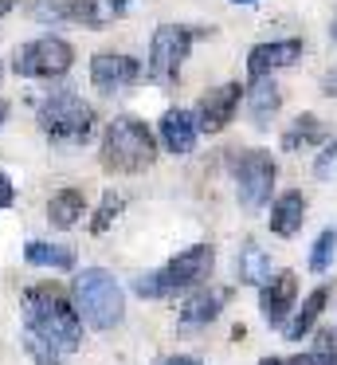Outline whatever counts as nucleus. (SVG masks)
<instances>
[{
	"instance_id": "obj_10",
	"label": "nucleus",
	"mask_w": 337,
	"mask_h": 365,
	"mask_svg": "<svg viewBox=\"0 0 337 365\" xmlns=\"http://www.w3.org/2000/svg\"><path fill=\"white\" fill-rule=\"evenodd\" d=\"M141 79V63L125 51H98L90 59V83L102 91V95H118L130 83Z\"/></svg>"
},
{
	"instance_id": "obj_25",
	"label": "nucleus",
	"mask_w": 337,
	"mask_h": 365,
	"mask_svg": "<svg viewBox=\"0 0 337 365\" xmlns=\"http://www.w3.org/2000/svg\"><path fill=\"white\" fill-rule=\"evenodd\" d=\"M313 177H318V181H329V177H337V142L326 145V150H321V158L313 161Z\"/></svg>"
},
{
	"instance_id": "obj_6",
	"label": "nucleus",
	"mask_w": 337,
	"mask_h": 365,
	"mask_svg": "<svg viewBox=\"0 0 337 365\" xmlns=\"http://www.w3.org/2000/svg\"><path fill=\"white\" fill-rule=\"evenodd\" d=\"M196 32L185 24H161L149 40V63L145 75L157 83V87H172L180 79V67H185L188 51H192Z\"/></svg>"
},
{
	"instance_id": "obj_16",
	"label": "nucleus",
	"mask_w": 337,
	"mask_h": 365,
	"mask_svg": "<svg viewBox=\"0 0 337 365\" xmlns=\"http://www.w3.org/2000/svg\"><path fill=\"white\" fill-rule=\"evenodd\" d=\"M306 220V197L298 189L282 192L279 200L271 205V232L274 236H294Z\"/></svg>"
},
{
	"instance_id": "obj_33",
	"label": "nucleus",
	"mask_w": 337,
	"mask_h": 365,
	"mask_svg": "<svg viewBox=\"0 0 337 365\" xmlns=\"http://www.w3.org/2000/svg\"><path fill=\"white\" fill-rule=\"evenodd\" d=\"M232 4H255V0H232Z\"/></svg>"
},
{
	"instance_id": "obj_3",
	"label": "nucleus",
	"mask_w": 337,
	"mask_h": 365,
	"mask_svg": "<svg viewBox=\"0 0 337 365\" xmlns=\"http://www.w3.org/2000/svg\"><path fill=\"white\" fill-rule=\"evenodd\" d=\"M98 161L106 173H141L157 161V138L153 130L145 126L133 114H122L114 118L106 130H102V150Z\"/></svg>"
},
{
	"instance_id": "obj_32",
	"label": "nucleus",
	"mask_w": 337,
	"mask_h": 365,
	"mask_svg": "<svg viewBox=\"0 0 337 365\" xmlns=\"http://www.w3.org/2000/svg\"><path fill=\"white\" fill-rule=\"evenodd\" d=\"M329 36H333V40H337V20H333V24H329Z\"/></svg>"
},
{
	"instance_id": "obj_1",
	"label": "nucleus",
	"mask_w": 337,
	"mask_h": 365,
	"mask_svg": "<svg viewBox=\"0 0 337 365\" xmlns=\"http://www.w3.org/2000/svg\"><path fill=\"white\" fill-rule=\"evenodd\" d=\"M24 334L47 341L59 354L83 346V318L75 314V302L67 299L59 283H31L24 287Z\"/></svg>"
},
{
	"instance_id": "obj_30",
	"label": "nucleus",
	"mask_w": 337,
	"mask_h": 365,
	"mask_svg": "<svg viewBox=\"0 0 337 365\" xmlns=\"http://www.w3.org/2000/svg\"><path fill=\"white\" fill-rule=\"evenodd\" d=\"M8 110H12V106H8V103H4V98H0V122H4V118H8Z\"/></svg>"
},
{
	"instance_id": "obj_27",
	"label": "nucleus",
	"mask_w": 337,
	"mask_h": 365,
	"mask_svg": "<svg viewBox=\"0 0 337 365\" xmlns=\"http://www.w3.org/2000/svg\"><path fill=\"white\" fill-rule=\"evenodd\" d=\"M321 91H326V95H337V71H329L326 79H321Z\"/></svg>"
},
{
	"instance_id": "obj_28",
	"label": "nucleus",
	"mask_w": 337,
	"mask_h": 365,
	"mask_svg": "<svg viewBox=\"0 0 337 365\" xmlns=\"http://www.w3.org/2000/svg\"><path fill=\"white\" fill-rule=\"evenodd\" d=\"M165 365H200V361H196V357H169Z\"/></svg>"
},
{
	"instance_id": "obj_26",
	"label": "nucleus",
	"mask_w": 337,
	"mask_h": 365,
	"mask_svg": "<svg viewBox=\"0 0 337 365\" xmlns=\"http://www.w3.org/2000/svg\"><path fill=\"white\" fill-rule=\"evenodd\" d=\"M12 205H16V189L8 181V173L0 169V208H12Z\"/></svg>"
},
{
	"instance_id": "obj_9",
	"label": "nucleus",
	"mask_w": 337,
	"mask_h": 365,
	"mask_svg": "<svg viewBox=\"0 0 337 365\" xmlns=\"http://www.w3.org/2000/svg\"><path fill=\"white\" fill-rule=\"evenodd\" d=\"M36 12L51 20H67V24H78V28H90V32H102V28H110L125 12V0H55V4H39Z\"/></svg>"
},
{
	"instance_id": "obj_12",
	"label": "nucleus",
	"mask_w": 337,
	"mask_h": 365,
	"mask_svg": "<svg viewBox=\"0 0 337 365\" xmlns=\"http://www.w3.org/2000/svg\"><path fill=\"white\" fill-rule=\"evenodd\" d=\"M294 299H298V279H294V271H279V275H271L263 287H259V310H263V318H266L271 326H282V322H286Z\"/></svg>"
},
{
	"instance_id": "obj_7",
	"label": "nucleus",
	"mask_w": 337,
	"mask_h": 365,
	"mask_svg": "<svg viewBox=\"0 0 337 365\" xmlns=\"http://www.w3.org/2000/svg\"><path fill=\"white\" fill-rule=\"evenodd\" d=\"M75 63V48L59 36H39L16 48L12 56V71L20 79H63Z\"/></svg>"
},
{
	"instance_id": "obj_13",
	"label": "nucleus",
	"mask_w": 337,
	"mask_h": 365,
	"mask_svg": "<svg viewBox=\"0 0 337 365\" xmlns=\"http://www.w3.org/2000/svg\"><path fill=\"white\" fill-rule=\"evenodd\" d=\"M302 56V40H274V43H255L247 56V75L251 79H266L279 67H290Z\"/></svg>"
},
{
	"instance_id": "obj_4",
	"label": "nucleus",
	"mask_w": 337,
	"mask_h": 365,
	"mask_svg": "<svg viewBox=\"0 0 337 365\" xmlns=\"http://www.w3.org/2000/svg\"><path fill=\"white\" fill-rule=\"evenodd\" d=\"M212 267H216V247L212 244H192L180 255H172L165 267L149 271V275H138L133 279V291H138L141 299H165V294L200 287L204 279L212 275Z\"/></svg>"
},
{
	"instance_id": "obj_24",
	"label": "nucleus",
	"mask_w": 337,
	"mask_h": 365,
	"mask_svg": "<svg viewBox=\"0 0 337 365\" xmlns=\"http://www.w3.org/2000/svg\"><path fill=\"white\" fill-rule=\"evenodd\" d=\"M333 259H337V232L326 228L318 236V244H313V252H310V271H329Z\"/></svg>"
},
{
	"instance_id": "obj_22",
	"label": "nucleus",
	"mask_w": 337,
	"mask_h": 365,
	"mask_svg": "<svg viewBox=\"0 0 337 365\" xmlns=\"http://www.w3.org/2000/svg\"><path fill=\"white\" fill-rule=\"evenodd\" d=\"M318 142H326V126H321L313 114H302V118L282 134V150H302V145H318Z\"/></svg>"
},
{
	"instance_id": "obj_20",
	"label": "nucleus",
	"mask_w": 337,
	"mask_h": 365,
	"mask_svg": "<svg viewBox=\"0 0 337 365\" xmlns=\"http://www.w3.org/2000/svg\"><path fill=\"white\" fill-rule=\"evenodd\" d=\"M235 271H239V283H255V287H263L266 279H271V259H266V252L255 244V240H247V244L239 247Z\"/></svg>"
},
{
	"instance_id": "obj_31",
	"label": "nucleus",
	"mask_w": 337,
	"mask_h": 365,
	"mask_svg": "<svg viewBox=\"0 0 337 365\" xmlns=\"http://www.w3.org/2000/svg\"><path fill=\"white\" fill-rule=\"evenodd\" d=\"M259 365H282V361H279V357H266V361H259Z\"/></svg>"
},
{
	"instance_id": "obj_14",
	"label": "nucleus",
	"mask_w": 337,
	"mask_h": 365,
	"mask_svg": "<svg viewBox=\"0 0 337 365\" xmlns=\"http://www.w3.org/2000/svg\"><path fill=\"white\" fill-rule=\"evenodd\" d=\"M196 114L192 110H165V118H161V145L169 153H192V145H196Z\"/></svg>"
},
{
	"instance_id": "obj_8",
	"label": "nucleus",
	"mask_w": 337,
	"mask_h": 365,
	"mask_svg": "<svg viewBox=\"0 0 337 365\" xmlns=\"http://www.w3.org/2000/svg\"><path fill=\"white\" fill-rule=\"evenodd\" d=\"M271 189H274V158L266 150H243L235 158V192H239V205L247 212H259L271 200Z\"/></svg>"
},
{
	"instance_id": "obj_29",
	"label": "nucleus",
	"mask_w": 337,
	"mask_h": 365,
	"mask_svg": "<svg viewBox=\"0 0 337 365\" xmlns=\"http://www.w3.org/2000/svg\"><path fill=\"white\" fill-rule=\"evenodd\" d=\"M12 4H16V0H0V16H4V12H12Z\"/></svg>"
},
{
	"instance_id": "obj_15",
	"label": "nucleus",
	"mask_w": 337,
	"mask_h": 365,
	"mask_svg": "<svg viewBox=\"0 0 337 365\" xmlns=\"http://www.w3.org/2000/svg\"><path fill=\"white\" fill-rule=\"evenodd\" d=\"M83 212H86V192L83 189H59L47 200V224L59 228V232L75 228V224L83 220Z\"/></svg>"
},
{
	"instance_id": "obj_11",
	"label": "nucleus",
	"mask_w": 337,
	"mask_h": 365,
	"mask_svg": "<svg viewBox=\"0 0 337 365\" xmlns=\"http://www.w3.org/2000/svg\"><path fill=\"white\" fill-rule=\"evenodd\" d=\"M243 98V87L239 83H224V87L208 91V95L196 103V130H204V134H219V130L227 126V122L235 118V106H239Z\"/></svg>"
},
{
	"instance_id": "obj_18",
	"label": "nucleus",
	"mask_w": 337,
	"mask_h": 365,
	"mask_svg": "<svg viewBox=\"0 0 337 365\" xmlns=\"http://www.w3.org/2000/svg\"><path fill=\"white\" fill-rule=\"evenodd\" d=\"M24 259H28L31 267L71 271V267H75V247H67V244H47V240H28V244H24Z\"/></svg>"
},
{
	"instance_id": "obj_23",
	"label": "nucleus",
	"mask_w": 337,
	"mask_h": 365,
	"mask_svg": "<svg viewBox=\"0 0 337 365\" xmlns=\"http://www.w3.org/2000/svg\"><path fill=\"white\" fill-rule=\"evenodd\" d=\"M122 208H125V197H122V192H114V189H106V192H102L98 212L90 216V232H94V236H102V232H106L110 224L118 220V216H122Z\"/></svg>"
},
{
	"instance_id": "obj_19",
	"label": "nucleus",
	"mask_w": 337,
	"mask_h": 365,
	"mask_svg": "<svg viewBox=\"0 0 337 365\" xmlns=\"http://www.w3.org/2000/svg\"><path fill=\"white\" fill-rule=\"evenodd\" d=\"M247 106H251V118H255V126H266V122L279 114V106H282V91H279V83L266 75V79H255L251 83V91H247Z\"/></svg>"
},
{
	"instance_id": "obj_21",
	"label": "nucleus",
	"mask_w": 337,
	"mask_h": 365,
	"mask_svg": "<svg viewBox=\"0 0 337 365\" xmlns=\"http://www.w3.org/2000/svg\"><path fill=\"white\" fill-rule=\"evenodd\" d=\"M326 299H329V291H326V287L310 291V299L302 302V310L294 314V322H286V338H290V341H298L302 334H310V326L318 322V314H321V307H326Z\"/></svg>"
},
{
	"instance_id": "obj_34",
	"label": "nucleus",
	"mask_w": 337,
	"mask_h": 365,
	"mask_svg": "<svg viewBox=\"0 0 337 365\" xmlns=\"http://www.w3.org/2000/svg\"><path fill=\"white\" fill-rule=\"evenodd\" d=\"M0 75H4V67H0Z\"/></svg>"
},
{
	"instance_id": "obj_5",
	"label": "nucleus",
	"mask_w": 337,
	"mask_h": 365,
	"mask_svg": "<svg viewBox=\"0 0 337 365\" xmlns=\"http://www.w3.org/2000/svg\"><path fill=\"white\" fill-rule=\"evenodd\" d=\"M36 122L43 138H51L55 145H83L94 134V106L83 103L75 91H55V95L39 98Z\"/></svg>"
},
{
	"instance_id": "obj_2",
	"label": "nucleus",
	"mask_w": 337,
	"mask_h": 365,
	"mask_svg": "<svg viewBox=\"0 0 337 365\" xmlns=\"http://www.w3.org/2000/svg\"><path fill=\"white\" fill-rule=\"evenodd\" d=\"M71 302L75 314L90 330H114L125 318V291L106 267H83L71 283Z\"/></svg>"
},
{
	"instance_id": "obj_17",
	"label": "nucleus",
	"mask_w": 337,
	"mask_h": 365,
	"mask_svg": "<svg viewBox=\"0 0 337 365\" xmlns=\"http://www.w3.org/2000/svg\"><path fill=\"white\" fill-rule=\"evenodd\" d=\"M224 302H227V291H219V287H204V291H196V294H188V302L180 307V326H204V322H212V318L224 310Z\"/></svg>"
}]
</instances>
